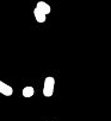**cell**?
<instances>
[{"instance_id":"5b68a950","label":"cell","mask_w":111,"mask_h":121,"mask_svg":"<svg viewBox=\"0 0 111 121\" xmlns=\"http://www.w3.org/2000/svg\"><path fill=\"white\" fill-rule=\"evenodd\" d=\"M22 94H23V96H24V97H26V99L32 97V96H34V94H35V89H34V87H24V88H23Z\"/></svg>"},{"instance_id":"277c9868","label":"cell","mask_w":111,"mask_h":121,"mask_svg":"<svg viewBox=\"0 0 111 121\" xmlns=\"http://www.w3.org/2000/svg\"><path fill=\"white\" fill-rule=\"evenodd\" d=\"M34 16H35L36 22H38V23H44L47 20V16L43 12H41L39 10H37V9L34 10Z\"/></svg>"},{"instance_id":"6da1fadb","label":"cell","mask_w":111,"mask_h":121,"mask_svg":"<svg viewBox=\"0 0 111 121\" xmlns=\"http://www.w3.org/2000/svg\"><path fill=\"white\" fill-rule=\"evenodd\" d=\"M54 88H55V78L51 76L45 77L44 84H43V96L51 97L54 94Z\"/></svg>"},{"instance_id":"7a4b0ae2","label":"cell","mask_w":111,"mask_h":121,"mask_svg":"<svg viewBox=\"0 0 111 121\" xmlns=\"http://www.w3.org/2000/svg\"><path fill=\"white\" fill-rule=\"evenodd\" d=\"M0 94H3L5 96H11L13 94V88L9 86L7 83L0 81Z\"/></svg>"},{"instance_id":"3957f363","label":"cell","mask_w":111,"mask_h":121,"mask_svg":"<svg viewBox=\"0 0 111 121\" xmlns=\"http://www.w3.org/2000/svg\"><path fill=\"white\" fill-rule=\"evenodd\" d=\"M36 9L37 10H39L41 12H43L45 16L47 14H49L50 12H51V7L49 6V4H47L45 1H38L37 3V5H36Z\"/></svg>"}]
</instances>
